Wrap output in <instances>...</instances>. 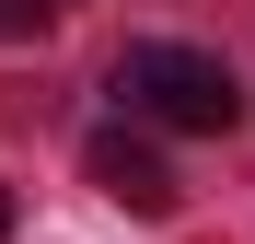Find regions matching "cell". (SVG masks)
<instances>
[{
	"label": "cell",
	"mask_w": 255,
	"mask_h": 244,
	"mask_svg": "<svg viewBox=\"0 0 255 244\" xmlns=\"http://www.w3.org/2000/svg\"><path fill=\"white\" fill-rule=\"evenodd\" d=\"M116 93H128V116H151V128H197V140H221L232 116H244L232 58H209V47H128V58H116Z\"/></svg>",
	"instance_id": "cell-1"
},
{
	"label": "cell",
	"mask_w": 255,
	"mask_h": 244,
	"mask_svg": "<svg viewBox=\"0 0 255 244\" xmlns=\"http://www.w3.org/2000/svg\"><path fill=\"white\" fill-rule=\"evenodd\" d=\"M81 175H93L105 198H116V210L128 221H162V210H174V163H162L139 128H93V151H81Z\"/></svg>",
	"instance_id": "cell-2"
},
{
	"label": "cell",
	"mask_w": 255,
	"mask_h": 244,
	"mask_svg": "<svg viewBox=\"0 0 255 244\" xmlns=\"http://www.w3.org/2000/svg\"><path fill=\"white\" fill-rule=\"evenodd\" d=\"M70 0H0V35H35V23H58Z\"/></svg>",
	"instance_id": "cell-3"
},
{
	"label": "cell",
	"mask_w": 255,
	"mask_h": 244,
	"mask_svg": "<svg viewBox=\"0 0 255 244\" xmlns=\"http://www.w3.org/2000/svg\"><path fill=\"white\" fill-rule=\"evenodd\" d=\"M0 244H12V186H0Z\"/></svg>",
	"instance_id": "cell-4"
}]
</instances>
